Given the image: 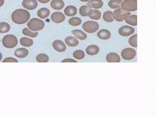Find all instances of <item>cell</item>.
<instances>
[{"mask_svg":"<svg viewBox=\"0 0 156 117\" xmlns=\"http://www.w3.org/2000/svg\"><path fill=\"white\" fill-rule=\"evenodd\" d=\"M30 14L27 10L19 9L15 10L12 14V19L15 23L23 24L30 20Z\"/></svg>","mask_w":156,"mask_h":117,"instance_id":"cell-1","label":"cell"},{"mask_svg":"<svg viewBox=\"0 0 156 117\" xmlns=\"http://www.w3.org/2000/svg\"><path fill=\"white\" fill-rule=\"evenodd\" d=\"M29 28L32 31H37L41 30L44 28L45 23L39 18H34L31 19L27 23Z\"/></svg>","mask_w":156,"mask_h":117,"instance_id":"cell-2","label":"cell"},{"mask_svg":"<svg viewBox=\"0 0 156 117\" xmlns=\"http://www.w3.org/2000/svg\"><path fill=\"white\" fill-rule=\"evenodd\" d=\"M18 43L17 37L13 35H7L2 39L3 46L7 48H13L17 45Z\"/></svg>","mask_w":156,"mask_h":117,"instance_id":"cell-3","label":"cell"},{"mask_svg":"<svg viewBox=\"0 0 156 117\" xmlns=\"http://www.w3.org/2000/svg\"><path fill=\"white\" fill-rule=\"evenodd\" d=\"M99 26L97 22L93 21H87L83 24V27L84 31L88 33H94L96 32Z\"/></svg>","mask_w":156,"mask_h":117,"instance_id":"cell-4","label":"cell"},{"mask_svg":"<svg viewBox=\"0 0 156 117\" xmlns=\"http://www.w3.org/2000/svg\"><path fill=\"white\" fill-rule=\"evenodd\" d=\"M137 0H124L121 4V7L123 10L128 12H134L137 9Z\"/></svg>","mask_w":156,"mask_h":117,"instance_id":"cell-5","label":"cell"},{"mask_svg":"<svg viewBox=\"0 0 156 117\" xmlns=\"http://www.w3.org/2000/svg\"><path fill=\"white\" fill-rule=\"evenodd\" d=\"M130 15H131L130 12L125 11L121 8H119L114 11L113 16L116 21L122 22L125 20V18L127 16Z\"/></svg>","mask_w":156,"mask_h":117,"instance_id":"cell-6","label":"cell"},{"mask_svg":"<svg viewBox=\"0 0 156 117\" xmlns=\"http://www.w3.org/2000/svg\"><path fill=\"white\" fill-rule=\"evenodd\" d=\"M136 55V50L130 48H125L121 52V56L125 60H131L134 58Z\"/></svg>","mask_w":156,"mask_h":117,"instance_id":"cell-7","label":"cell"},{"mask_svg":"<svg viewBox=\"0 0 156 117\" xmlns=\"http://www.w3.org/2000/svg\"><path fill=\"white\" fill-rule=\"evenodd\" d=\"M135 32V29L129 26L125 25L119 29V34L122 36H129Z\"/></svg>","mask_w":156,"mask_h":117,"instance_id":"cell-8","label":"cell"},{"mask_svg":"<svg viewBox=\"0 0 156 117\" xmlns=\"http://www.w3.org/2000/svg\"><path fill=\"white\" fill-rule=\"evenodd\" d=\"M22 5L26 9L33 10L37 8L38 3L36 0H23Z\"/></svg>","mask_w":156,"mask_h":117,"instance_id":"cell-9","label":"cell"},{"mask_svg":"<svg viewBox=\"0 0 156 117\" xmlns=\"http://www.w3.org/2000/svg\"><path fill=\"white\" fill-rule=\"evenodd\" d=\"M52 21L56 23H62L66 19V16L63 13L56 12L53 13L51 16Z\"/></svg>","mask_w":156,"mask_h":117,"instance_id":"cell-10","label":"cell"},{"mask_svg":"<svg viewBox=\"0 0 156 117\" xmlns=\"http://www.w3.org/2000/svg\"><path fill=\"white\" fill-rule=\"evenodd\" d=\"M52 45L54 48L59 52H64L66 48L65 44L60 40H56L54 41Z\"/></svg>","mask_w":156,"mask_h":117,"instance_id":"cell-11","label":"cell"},{"mask_svg":"<svg viewBox=\"0 0 156 117\" xmlns=\"http://www.w3.org/2000/svg\"><path fill=\"white\" fill-rule=\"evenodd\" d=\"M51 6L55 10H61L64 7V2L63 0H52Z\"/></svg>","mask_w":156,"mask_h":117,"instance_id":"cell-12","label":"cell"},{"mask_svg":"<svg viewBox=\"0 0 156 117\" xmlns=\"http://www.w3.org/2000/svg\"><path fill=\"white\" fill-rule=\"evenodd\" d=\"M107 61L109 63H119L120 61L119 56L115 53H110L108 54L106 56Z\"/></svg>","mask_w":156,"mask_h":117,"instance_id":"cell-13","label":"cell"},{"mask_svg":"<svg viewBox=\"0 0 156 117\" xmlns=\"http://www.w3.org/2000/svg\"><path fill=\"white\" fill-rule=\"evenodd\" d=\"M77 10L74 5H69L64 9V13L67 16H72L76 15L77 13Z\"/></svg>","mask_w":156,"mask_h":117,"instance_id":"cell-14","label":"cell"},{"mask_svg":"<svg viewBox=\"0 0 156 117\" xmlns=\"http://www.w3.org/2000/svg\"><path fill=\"white\" fill-rule=\"evenodd\" d=\"M104 2L102 0H90L87 2V5L91 8L100 9L103 6Z\"/></svg>","mask_w":156,"mask_h":117,"instance_id":"cell-15","label":"cell"},{"mask_svg":"<svg viewBox=\"0 0 156 117\" xmlns=\"http://www.w3.org/2000/svg\"><path fill=\"white\" fill-rule=\"evenodd\" d=\"M97 35L100 39L107 40L110 38L111 34L110 31L107 29H103L98 31Z\"/></svg>","mask_w":156,"mask_h":117,"instance_id":"cell-16","label":"cell"},{"mask_svg":"<svg viewBox=\"0 0 156 117\" xmlns=\"http://www.w3.org/2000/svg\"><path fill=\"white\" fill-rule=\"evenodd\" d=\"M99 51V47L95 45L88 46L86 48V53L89 55H97Z\"/></svg>","mask_w":156,"mask_h":117,"instance_id":"cell-17","label":"cell"},{"mask_svg":"<svg viewBox=\"0 0 156 117\" xmlns=\"http://www.w3.org/2000/svg\"><path fill=\"white\" fill-rule=\"evenodd\" d=\"M29 54L28 49L25 48H19L16 49L15 52V55L19 58L26 57Z\"/></svg>","mask_w":156,"mask_h":117,"instance_id":"cell-18","label":"cell"},{"mask_svg":"<svg viewBox=\"0 0 156 117\" xmlns=\"http://www.w3.org/2000/svg\"><path fill=\"white\" fill-rule=\"evenodd\" d=\"M50 14V11L49 9L45 7H43L38 10L37 15L38 16L42 19L47 18Z\"/></svg>","mask_w":156,"mask_h":117,"instance_id":"cell-19","label":"cell"},{"mask_svg":"<svg viewBox=\"0 0 156 117\" xmlns=\"http://www.w3.org/2000/svg\"><path fill=\"white\" fill-rule=\"evenodd\" d=\"M88 16L91 19L99 20L101 18V13L99 10L91 9L88 13Z\"/></svg>","mask_w":156,"mask_h":117,"instance_id":"cell-20","label":"cell"},{"mask_svg":"<svg viewBox=\"0 0 156 117\" xmlns=\"http://www.w3.org/2000/svg\"><path fill=\"white\" fill-rule=\"evenodd\" d=\"M65 41L66 44L70 47L76 46L79 44L78 40L74 37H67L65 38Z\"/></svg>","mask_w":156,"mask_h":117,"instance_id":"cell-21","label":"cell"},{"mask_svg":"<svg viewBox=\"0 0 156 117\" xmlns=\"http://www.w3.org/2000/svg\"><path fill=\"white\" fill-rule=\"evenodd\" d=\"M73 34L80 40H85L87 38V35L83 31L79 29H75L72 31Z\"/></svg>","mask_w":156,"mask_h":117,"instance_id":"cell-22","label":"cell"},{"mask_svg":"<svg viewBox=\"0 0 156 117\" xmlns=\"http://www.w3.org/2000/svg\"><path fill=\"white\" fill-rule=\"evenodd\" d=\"M137 16L136 15H129L125 18V20L126 23L132 26H136L137 24Z\"/></svg>","mask_w":156,"mask_h":117,"instance_id":"cell-23","label":"cell"},{"mask_svg":"<svg viewBox=\"0 0 156 117\" xmlns=\"http://www.w3.org/2000/svg\"><path fill=\"white\" fill-rule=\"evenodd\" d=\"M20 42L22 45L24 47H30L34 44L32 39L27 37H22L20 40Z\"/></svg>","mask_w":156,"mask_h":117,"instance_id":"cell-24","label":"cell"},{"mask_svg":"<svg viewBox=\"0 0 156 117\" xmlns=\"http://www.w3.org/2000/svg\"><path fill=\"white\" fill-rule=\"evenodd\" d=\"M91 9L92 8L88 5H82L79 9V13L82 16H88V13Z\"/></svg>","mask_w":156,"mask_h":117,"instance_id":"cell-25","label":"cell"},{"mask_svg":"<svg viewBox=\"0 0 156 117\" xmlns=\"http://www.w3.org/2000/svg\"><path fill=\"white\" fill-rule=\"evenodd\" d=\"M113 12L111 11H106L103 14V18L106 22L110 23L114 21V18L113 16Z\"/></svg>","mask_w":156,"mask_h":117,"instance_id":"cell-26","label":"cell"},{"mask_svg":"<svg viewBox=\"0 0 156 117\" xmlns=\"http://www.w3.org/2000/svg\"><path fill=\"white\" fill-rule=\"evenodd\" d=\"M122 0H110L108 2V5L112 9H116L120 7Z\"/></svg>","mask_w":156,"mask_h":117,"instance_id":"cell-27","label":"cell"},{"mask_svg":"<svg viewBox=\"0 0 156 117\" xmlns=\"http://www.w3.org/2000/svg\"><path fill=\"white\" fill-rule=\"evenodd\" d=\"M10 26L6 22L0 23V33H6L10 30Z\"/></svg>","mask_w":156,"mask_h":117,"instance_id":"cell-28","label":"cell"},{"mask_svg":"<svg viewBox=\"0 0 156 117\" xmlns=\"http://www.w3.org/2000/svg\"><path fill=\"white\" fill-rule=\"evenodd\" d=\"M68 23L73 26H77L80 25L82 23V20L78 17H73L69 19Z\"/></svg>","mask_w":156,"mask_h":117,"instance_id":"cell-29","label":"cell"},{"mask_svg":"<svg viewBox=\"0 0 156 117\" xmlns=\"http://www.w3.org/2000/svg\"><path fill=\"white\" fill-rule=\"evenodd\" d=\"M36 60L38 62L46 63L49 61V58L46 54H40L36 57Z\"/></svg>","mask_w":156,"mask_h":117,"instance_id":"cell-30","label":"cell"},{"mask_svg":"<svg viewBox=\"0 0 156 117\" xmlns=\"http://www.w3.org/2000/svg\"><path fill=\"white\" fill-rule=\"evenodd\" d=\"M74 57L77 59H82L84 58L85 53L81 50H76L73 54Z\"/></svg>","mask_w":156,"mask_h":117,"instance_id":"cell-31","label":"cell"},{"mask_svg":"<svg viewBox=\"0 0 156 117\" xmlns=\"http://www.w3.org/2000/svg\"><path fill=\"white\" fill-rule=\"evenodd\" d=\"M23 34L25 35L32 37H36L38 35V32H31L28 28H24L23 30Z\"/></svg>","mask_w":156,"mask_h":117,"instance_id":"cell-32","label":"cell"},{"mask_svg":"<svg viewBox=\"0 0 156 117\" xmlns=\"http://www.w3.org/2000/svg\"><path fill=\"white\" fill-rule=\"evenodd\" d=\"M137 34L133 35L132 36L129 37V44L131 46L133 47L136 48L137 47Z\"/></svg>","mask_w":156,"mask_h":117,"instance_id":"cell-33","label":"cell"},{"mask_svg":"<svg viewBox=\"0 0 156 117\" xmlns=\"http://www.w3.org/2000/svg\"><path fill=\"white\" fill-rule=\"evenodd\" d=\"M2 62H18V61L13 58L9 57L4 59Z\"/></svg>","mask_w":156,"mask_h":117,"instance_id":"cell-34","label":"cell"},{"mask_svg":"<svg viewBox=\"0 0 156 117\" xmlns=\"http://www.w3.org/2000/svg\"><path fill=\"white\" fill-rule=\"evenodd\" d=\"M62 62H76V63L77 62L76 60L72 59V58H66V59L63 60Z\"/></svg>","mask_w":156,"mask_h":117,"instance_id":"cell-35","label":"cell"},{"mask_svg":"<svg viewBox=\"0 0 156 117\" xmlns=\"http://www.w3.org/2000/svg\"><path fill=\"white\" fill-rule=\"evenodd\" d=\"M38 1L41 3L45 4L49 2L51 0H38Z\"/></svg>","mask_w":156,"mask_h":117,"instance_id":"cell-36","label":"cell"},{"mask_svg":"<svg viewBox=\"0 0 156 117\" xmlns=\"http://www.w3.org/2000/svg\"><path fill=\"white\" fill-rule=\"evenodd\" d=\"M5 2V0H0V7L2 6Z\"/></svg>","mask_w":156,"mask_h":117,"instance_id":"cell-37","label":"cell"},{"mask_svg":"<svg viewBox=\"0 0 156 117\" xmlns=\"http://www.w3.org/2000/svg\"><path fill=\"white\" fill-rule=\"evenodd\" d=\"M80 1L83 2H88V1H90V0H80Z\"/></svg>","mask_w":156,"mask_h":117,"instance_id":"cell-38","label":"cell"},{"mask_svg":"<svg viewBox=\"0 0 156 117\" xmlns=\"http://www.w3.org/2000/svg\"><path fill=\"white\" fill-rule=\"evenodd\" d=\"M2 58V55L1 53L0 52V61L1 60Z\"/></svg>","mask_w":156,"mask_h":117,"instance_id":"cell-39","label":"cell"},{"mask_svg":"<svg viewBox=\"0 0 156 117\" xmlns=\"http://www.w3.org/2000/svg\"><path fill=\"white\" fill-rule=\"evenodd\" d=\"M0 42H1V39H0Z\"/></svg>","mask_w":156,"mask_h":117,"instance_id":"cell-40","label":"cell"}]
</instances>
